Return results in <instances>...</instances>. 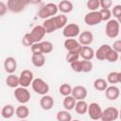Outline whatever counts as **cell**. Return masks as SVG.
<instances>
[{
  "label": "cell",
  "instance_id": "cell-47",
  "mask_svg": "<svg viewBox=\"0 0 121 121\" xmlns=\"http://www.w3.org/2000/svg\"><path fill=\"white\" fill-rule=\"evenodd\" d=\"M117 21H118V23H119V25H121V16H120V17H119V18L117 19Z\"/></svg>",
  "mask_w": 121,
  "mask_h": 121
},
{
  "label": "cell",
  "instance_id": "cell-35",
  "mask_svg": "<svg viewBox=\"0 0 121 121\" xmlns=\"http://www.w3.org/2000/svg\"><path fill=\"white\" fill-rule=\"evenodd\" d=\"M86 6L90 11H96L98 8H100V2L99 0H88Z\"/></svg>",
  "mask_w": 121,
  "mask_h": 121
},
{
  "label": "cell",
  "instance_id": "cell-10",
  "mask_svg": "<svg viewBox=\"0 0 121 121\" xmlns=\"http://www.w3.org/2000/svg\"><path fill=\"white\" fill-rule=\"evenodd\" d=\"M119 117V111L115 107H108L103 110L101 121H114Z\"/></svg>",
  "mask_w": 121,
  "mask_h": 121
},
{
  "label": "cell",
  "instance_id": "cell-24",
  "mask_svg": "<svg viewBox=\"0 0 121 121\" xmlns=\"http://www.w3.org/2000/svg\"><path fill=\"white\" fill-rule=\"evenodd\" d=\"M54 18V21H55V24H56V27L57 29H60V28H64L67 25V16L64 15V14H60V15H56L53 17Z\"/></svg>",
  "mask_w": 121,
  "mask_h": 121
},
{
  "label": "cell",
  "instance_id": "cell-45",
  "mask_svg": "<svg viewBox=\"0 0 121 121\" xmlns=\"http://www.w3.org/2000/svg\"><path fill=\"white\" fill-rule=\"evenodd\" d=\"M8 10V6L4 2H0V16H4Z\"/></svg>",
  "mask_w": 121,
  "mask_h": 121
},
{
  "label": "cell",
  "instance_id": "cell-31",
  "mask_svg": "<svg viewBox=\"0 0 121 121\" xmlns=\"http://www.w3.org/2000/svg\"><path fill=\"white\" fill-rule=\"evenodd\" d=\"M56 118L58 121H72V115L69 112V111H66V110L59 111L57 112Z\"/></svg>",
  "mask_w": 121,
  "mask_h": 121
},
{
  "label": "cell",
  "instance_id": "cell-1",
  "mask_svg": "<svg viewBox=\"0 0 121 121\" xmlns=\"http://www.w3.org/2000/svg\"><path fill=\"white\" fill-rule=\"evenodd\" d=\"M58 10H59L58 5H56L55 3H47L39 9L38 16L41 19L46 20V19L54 17V15L57 14Z\"/></svg>",
  "mask_w": 121,
  "mask_h": 121
},
{
  "label": "cell",
  "instance_id": "cell-39",
  "mask_svg": "<svg viewBox=\"0 0 121 121\" xmlns=\"http://www.w3.org/2000/svg\"><path fill=\"white\" fill-rule=\"evenodd\" d=\"M32 55H39V54H43V48H42V44L41 43H33V45L30 47Z\"/></svg>",
  "mask_w": 121,
  "mask_h": 121
},
{
  "label": "cell",
  "instance_id": "cell-23",
  "mask_svg": "<svg viewBox=\"0 0 121 121\" xmlns=\"http://www.w3.org/2000/svg\"><path fill=\"white\" fill-rule=\"evenodd\" d=\"M15 115L20 118L21 120L22 119H26L28 117L29 115V109L25 106V105H21V106H18L15 110Z\"/></svg>",
  "mask_w": 121,
  "mask_h": 121
},
{
  "label": "cell",
  "instance_id": "cell-12",
  "mask_svg": "<svg viewBox=\"0 0 121 121\" xmlns=\"http://www.w3.org/2000/svg\"><path fill=\"white\" fill-rule=\"evenodd\" d=\"M30 34H31V36H32V38H33L35 43H41L43 38L46 34V32H45V30H44L43 26H39L38 25V26H35L31 29Z\"/></svg>",
  "mask_w": 121,
  "mask_h": 121
},
{
  "label": "cell",
  "instance_id": "cell-3",
  "mask_svg": "<svg viewBox=\"0 0 121 121\" xmlns=\"http://www.w3.org/2000/svg\"><path fill=\"white\" fill-rule=\"evenodd\" d=\"M31 86L33 91L41 95H45L49 92V85L41 78H34Z\"/></svg>",
  "mask_w": 121,
  "mask_h": 121
},
{
  "label": "cell",
  "instance_id": "cell-25",
  "mask_svg": "<svg viewBox=\"0 0 121 121\" xmlns=\"http://www.w3.org/2000/svg\"><path fill=\"white\" fill-rule=\"evenodd\" d=\"M88 104L86 101L84 100H78L77 101L76 103V106H75V111L78 114H84L88 112Z\"/></svg>",
  "mask_w": 121,
  "mask_h": 121
},
{
  "label": "cell",
  "instance_id": "cell-5",
  "mask_svg": "<svg viewBox=\"0 0 121 121\" xmlns=\"http://www.w3.org/2000/svg\"><path fill=\"white\" fill-rule=\"evenodd\" d=\"M13 95H14V97L16 98V100L19 103H21L22 105L27 103L30 100V93L25 87H22V86L17 87L15 89Z\"/></svg>",
  "mask_w": 121,
  "mask_h": 121
},
{
  "label": "cell",
  "instance_id": "cell-50",
  "mask_svg": "<svg viewBox=\"0 0 121 121\" xmlns=\"http://www.w3.org/2000/svg\"><path fill=\"white\" fill-rule=\"evenodd\" d=\"M20 121H26V119H22V120H20Z\"/></svg>",
  "mask_w": 121,
  "mask_h": 121
},
{
  "label": "cell",
  "instance_id": "cell-40",
  "mask_svg": "<svg viewBox=\"0 0 121 121\" xmlns=\"http://www.w3.org/2000/svg\"><path fill=\"white\" fill-rule=\"evenodd\" d=\"M100 14H101V17H102V21H105V22H108L111 20V17H112V10L111 9H100L99 10Z\"/></svg>",
  "mask_w": 121,
  "mask_h": 121
},
{
  "label": "cell",
  "instance_id": "cell-33",
  "mask_svg": "<svg viewBox=\"0 0 121 121\" xmlns=\"http://www.w3.org/2000/svg\"><path fill=\"white\" fill-rule=\"evenodd\" d=\"M22 43L26 47H31L33 45V43H35V42H34V40H33V38H32V36H31L30 33H26L23 36V38H22Z\"/></svg>",
  "mask_w": 121,
  "mask_h": 121
},
{
  "label": "cell",
  "instance_id": "cell-51",
  "mask_svg": "<svg viewBox=\"0 0 121 121\" xmlns=\"http://www.w3.org/2000/svg\"><path fill=\"white\" fill-rule=\"evenodd\" d=\"M119 59H120V60H121V55H120V57H119Z\"/></svg>",
  "mask_w": 121,
  "mask_h": 121
},
{
  "label": "cell",
  "instance_id": "cell-44",
  "mask_svg": "<svg viewBox=\"0 0 121 121\" xmlns=\"http://www.w3.org/2000/svg\"><path fill=\"white\" fill-rule=\"evenodd\" d=\"M112 48L113 50H115L117 53H121V40H116L112 45Z\"/></svg>",
  "mask_w": 121,
  "mask_h": 121
},
{
  "label": "cell",
  "instance_id": "cell-22",
  "mask_svg": "<svg viewBox=\"0 0 121 121\" xmlns=\"http://www.w3.org/2000/svg\"><path fill=\"white\" fill-rule=\"evenodd\" d=\"M45 30L46 33H52L54 31L57 30V27H56V24H55V21H54V18H49V19H46L43 21V25H42Z\"/></svg>",
  "mask_w": 121,
  "mask_h": 121
},
{
  "label": "cell",
  "instance_id": "cell-11",
  "mask_svg": "<svg viewBox=\"0 0 121 121\" xmlns=\"http://www.w3.org/2000/svg\"><path fill=\"white\" fill-rule=\"evenodd\" d=\"M88 95V91L86 89V87L82 86V85H77L73 88L72 91V96L76 99V100H84L86 98Z\"/></svg>",
  "mask_w": 121,
  "mask_h": 121
},
{
  "label": "cell",
  "instance_id": "cell-8",
  "mask_svg": "<svg viewBox=\"0 0 121 121\" xmlns=\"http://www.w3.org/2000/svg\"><path fill=\"white\" fill-rule=\"evenodd\" d=\"M33 80H34V75H33L32 71H30L28 69H25L20 73V76H19L20 86L26 88L30 84H32Z\"/></svg>",
  "mask_w": 121,
  "mask_h": 121
},
{
  "label": "cell",
  "instance_id": "cell-29",
  "mask_svg": "<svg viewBox=\"0 0 121 121\" xmlns=\"http://www.w3.org/2000/svg\"><path fill=\"white\" fill-rule=\"evenodd\" d=\"M80 49H77V50H74V51H70L66 54V61L69 62V63H72L76 60H78L79 57H80Z\"/></svg>",
  "mask_w": 121,
  "mask_h": 121
},
{
  "label": "cell",
  "instance_id": "cell-16",
  "mask_svg": "<svg viewBox=\"0 0 121 121\" xmlns=\"http://www.w3.org/2000/svg\"><path fill=\"white\" fill-rule=\"evenodd\" d=\"M120 95V91L118 89V87H116L115 85H111L108 86V88L105 90V95L109 100L114 101L119 97Z\"/></svg>",
  "mask_w": 121,
  "mask_h": 121
},
{
  "label": "cell",
  "instance_id": "cell-48",
  "mask_svg": "<svg viewBox=\"0 0 121 121\" xmlns=\"http://www.w3.org/2000/svg\"><path fill=\"white\" fill-rule=\"evenodd\" d=\"M119 118H120V120H121V109H120V111H119Z\"/></svg>",
  "mask_w": 121,
  "mask_h": 121
},
{
  "label": "cell",
  "instance_id": "cell-34",
  "mask_svg": "<svg viewBox=\"0 0 121 121\" xmlns=\"http://www.w3.org/2000/svg\"><path fill=\"white\" fill-rule=\"evenodd\" d=\"M107 81H108V83H111L112 85H114V84L118 83L119 82L118 72H115V71L110 72L107 76Z\"/></svg>",
  "mask_w": 121,
  "mask_h": 121
},
{
  "label": "cell",
  "instance_id": "cell-42",
  "mask_svg": "<svg viewBox=\"0 0 121 121\" xmlns=\"http://www.w3.org/2000/svg\"><path fill=\"white\" fill-rule=\"evenodd\" d=\"M112 14L117 20L121 16V5H115L112 9Z\"/></svg>",
  "mask_w": 121,
  "mask_h": 121
},
{
  "label": "cell",
  "instance_id": "cell-17",
  "mask_svg": "<svg viewBox=\"0 0 121 121\" xmlns=\"http://www.w3.org/2000/svg\"><path fill=\"white\" fill-rule=\"evenodd\" d=\"M40 106L43 110L45 111H49L53 108L54 106V99L51 95H42L41 99H40Z\"/></svg>",
  "mask_w": 121,
  "mask_h": 121
},
{
  "label": "cell",
  "instance_id": "cell-20",
  "mask_svg": "<svg viewBox=\"0 0 121 121\" xmlns=\"http://www.w3.org/2000/svg\"><path fill=\"white\" fill-rule=\"evenodd\" d=\"M58 8H59V10L62 13V14H65V13H70L73 9H74V6H73V3L71 1H68V0H62L59 3L58 5Z\"/></svg>",
  "mask_w": 121,
  "mask_h": 121
},
{
  "label": "cell",
  "instance_id": "cell-26",
  "mask_svg": "<svg viewBox=\"0 0 121 121\" xmlns=\"http://www.w3.org/2000/svg\"><path fill=\"white\" fill-rule=\"evenodd\" d=\"M76 103H77V100L72 95H68V96H65L64 97L63 102H62V105H63V107H64V109L66 111H71V110H74L75 109Z\"/></svg>",
  "mask_w": 121,
  "mask_h": 121
},
{
  "label": "cell",
  "instance_id": "cell-21",
  "mask_svg": "<svg viewBox=\"0 0 121 121\" xmlns=\"http://www.w3.org/2000/svg\"><path fill=\"white\" fill-rule=\"evenodd\" d=\"M15 110L16 109H14V107L11 104H7V105H5L2 108L1 115L5 119H9V118H11L15 114Z\"/></svg>",
  "mask_w": 121,
  "mask_h": 121
},
{
  "label": "cell",
  "instance_id": "cell-27",
  "mask_svg": "<svg viewBox=\"0 0 121 121\" xmlns=\"http://www.w3.org/2000/svg\"><path fill=\"white\" fill-rule=\"evenodd\" d=\"M31 61L32 64L35 67H43L45 63V58L43 54H39V55H32L31 57Z\"/></svg>",
  "mask_w": 121,
  "mask_h": 121
},
{
  "label": "cell",
  "instance_id": "cell-28",
  "mask_svg": "<svg viewBox=\"0 0 121 121\" xmlns=\"http://www.w3.org/2000/svg\"><path fill=\"white\" fill-rule=\"evenodd\" d=\"M6 84L9 87V88H17L20 83H19V77L15 76L14 74H10L6 78Z\"/></svg>",
  "mask_w": 121,
  "mask_h": 121
},
{
  "label": "cell",
  "instance_id": "cell-37",
  "mask_svg": "<svg viewBox=\"0 0 121 121\" xmlns=\"http://www.w3.org/2000/svg\"><path fill=\"white\" fill-rule=\"evenodd\" d=\"M118 59H119L118 53L115 50H113L112 48L111 49V51L108 53V55L106 57V60H108L109 62H115Z\"/></svg>",
  "mask_w": 121,
  "mask_h": 121
},
{
  "label": "cell",
  "instance_id": "cell-38",
  "mask_svg": "<svg viewBox=\"0 0 121 121\" xmlns=\"http://www.w3.org/2000/svg\"><path fill=\"white\" fill-rule=\"evenodd\" d=\"M82 62V72L83 73H89L93 70V62L91 60H81Z\"/></svg>",
  "mask_w": 121,
  "mask_h": 121
},
{
  "label": "cell",
  "instance_id": "cell-14",
  "mask_svg": "<svg viewBox=\"0 0 121 121\" xmlns=\"http://www.w3.org/2000/svg\"><path fill=\"white\" fill-rule=\"evenodd\" d=\"M112 46L109 44H102L100 47L97 48V50L95 52V57L98 60H105L108 53L111 51Z\"/></svg>",
  "mask_w": 121,
  "mask_h": 121
},
{
  "label": "cell",
  "instance_id": "cell-36",
  "mask_svg": "<svg viewBox=\"0 0 121 121\" xmlns=\"http://www.w3.org/2000/svg\"><path fill=\"white\" fill-rule=\"evenodd\" d=\"M42 48H43V54H48L53 51V43L49 41H43L41 42Z\"/></svg>",
  "mask_w": 121,
  "mask_h": 121
},
{
  "label": "cell",
  "instance_id": "cell-4",
  "mask_svg": "<svg viewBox=\"0 0 121 121\" xmlns=\"http://www.w3.org/2000/svg\"><path fill=\"white\" fill-rule=\"evenodd\" d=\"M119 31H120V25L117 20L111 19L110 21L107 22L106 27H105V32L109 38L117 37L119 34Z\"/></svg>",
  "mask_w": 121,
  "mask_h": 121
},
{
  "label": "cell",
  "instance_id": "cell-9",
  "mask_svg": "<svg viewBox=\"0 0 121 121\" xmlns=\"http://www.w3.org/2000/svg\"><path fill=\"white\" fill-rule=\"evenodd\" d=\"M102 112L103 110L101 109L100 105L96 102H93L91 104H89L88 106V112L87 113L89 114V117L93 120H98L101 119L102 117Z\"/></svg>",
  "mask_w": 121,
  "mask_h": 121
},
{
  "label": "cell",
  "instance_id": "cell-32",
  "mask_svg": "<svg viewBox=\"0 0 121 121\" xmlns=\"http://www.w3.org/2000/svg\"><path fill=\"white\" fill-rule=\"evenodd\" d=\"M72 91H73V88L71 87L70 84L68 83H62L60 88H59V92L61 95H63L64 97L65 96H68V95H72Z\"/></svg>",
  "mask_w": 121,
  "mask_h": 121
},
{
  "label": "cell",
  "instance_id": "cell-30",
  "mask_svg": "<svg viewBox=\"0 0 121 121\" xmlns=\"http://www.w3.org/2000/svg\"><path fill=\"white\" fill-rule=\"evenodd\" d=\"M94 87L96 91H105L108 88V81L104 78H96L94 81Z\"/></svg>",
  "mask_w": 121,
  "mask_h": 121
},
{
  "label": "cell",
  "instance_id": "cell-19",
  "mask_svg": "<svg viewBox=\"0 0 121 121\" xmlns=\"http://www.w3.org/2000/svg\"><path fill=\"white\" fill-rule=\"evenodd\" d=\"M64 48L70 52V51H74L77 49H79L81 47V44L78 43V41H77L76 39H66L63 43Z\"/></svg>",
  "mask_w": 121,
  "mask_h": 121
},
{
  "label": "cell",
  "instance_id": "cell-7",
  "mask_svg": "<svg viewBox=\"0 0 121 121\" xmlns=\"http://www.w3.org/2000/svg\"><path fill=\"white\" fill-rule=\"evenodd\" d=\"M84 22L87 26H96V25L100 24L102 22V17H101L99 10L90 11V12L86 13V15L84 16Z\"/></svg>",
  "mask_w": 121,
  "mask_h": 121
},
{
  "label": "cell",
  "instance_id": "cell-18",
  "mask_svg": "<svg viewBox=\"0 0 121 121\" xmlns=\"http://www.w3.org/2000/svg\"><path fill=\"white\" fill-rule=\"evenodd\" d=\"M94 57H95V51H94V49L92 47H90L89 45L81 46V49H80V58H82V60H91Z\"/></svg>",
  "mask_w": 121,
  "mask_h": 121
},
{
  "label": "cell",
  "instance_id": "cell-6",
  "mask_svg": "<svg viewBox=\"0 0 121 121\" xmlns=\"http://www.w3.org/2000/svg\"><path fill=\"white\" fill-rule=\"evenodd\" d=\"M80 34V27L78 25L75 23L67 24L66 26L62 30V35L67 39H74Z\"/></svg>",
  "mask_w": 121,
  "mask_h": 121
},
{
  "label": "cell",
  "instance_id": "cell-15",
  "mask_svg": "<svg viewBox=\"0 0 121 121\" xmlns=\"http://www.w3.org/2000/svg\"><path fill=\"white\" fill-rule=\"evenodd\" d=\"M4 68L8 74H13L17 69V61L13 57H8L4 61Z\"/></svg>",
  "mask_w": 121,
  "mask_h": 121
},
{
  "label": "cell",
  "instance_id": "cell-49",
  "mask_svg": "<svg viewBox=\"0 0 121 121\" xmlns=\"http://www.w3.org/2000/svg\"><path fill=\"white\" fill-rule=\"evenodd\" d=\"M72 121H80V120H78V119H72Z\"/></svg>",
  "mask_w": 121,
  "mask_h": 121
},
{
  "label": "cell",
  "instance_id": "cell-2",
  "mask_svg": "<svg viewBox=\"0 0 121 121\" xmlns=\"http://www.w3.org/2000/svg\"><path fill=\"white\" fill-rule=\"evenodd\" d=\"M30 3L28 0H9L7 3L8 9L14 13H19L23 11L26 7Z\"/></svg>",
  "mask_w": 121,
  "mask_h": 121
},
{
  "label": "cell",
  "instance_id": "cell-13",
  "mask_svg": "<svg viewBox=\"0 0 121 121\" xmlns=\"http://www.w3.org/2000/svg\"><path fill=\"white\" fill-rule=\"evenodd\" d=\"M93 41H94V35L91 31L85 30L81 32L78 36V43L81 44V46L89 45L93 43Z\"/></svg>",
  "mask_w": 121,
  "mask_h": 121
},
{
  "label": "cell",
  "instance_id": "cell-41",
  "mask_svg": "<svg viewBox=\"0 0 121 121\" xmlns=\"http://www.w3.org/2000/svg\"><path fill=\"white\" fill-rule=\"evenodd\" d=\"M70 66H71V68L74 72H77V73L82 72V62H81V60H76V61L70 63Z\"/></svg>",
  "mask_w": 121,
  "mask_h": 121
},
{
  "label": "cell",
  "instance_id": "cell-46",
  "mask_svg": "<svg viewBox=\"0 0 121 121\" xmlns=\"http://www.w3.org/2000/svg\"><path fill=\"white\" fill-rule=\"evenodd\" d=\"M118 78H119V82L121 83V72H118Z\"/></svg>",
  "mask_w": 121,
  "mask_h": 121
},
{
  "label": "cell",
  "instance_id": "cell-43",
  "mask_svg": "<svg viewBox=\"0 0 121 121\" xmlns=\"http://www.w3.org/2000/svg\"><path fill=\"white\" fill-rule=\"evenodd\" d=\"M100 2V8L102 9H110V8L112 5V0H99Z\"/></svg>",
  "mask_w": 121,
  "mask_h": 121
}]
</instances>
